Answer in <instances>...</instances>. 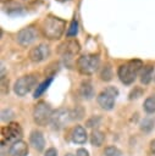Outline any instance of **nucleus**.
I'll return each instance as SVG.
<instances>
[{"instance_id": "obj_25", "label": "nucleus", "mask_w": 155, "mask_h": 156, "mask_svg": "<svg viewBox=\"0 0 155 156\" xmlns=\"http://www.w3.org/2000/svg\"><path fill=\"white\" fill-rule=\"evenodd\" d=\"M142 93H143V90H142L140 88H134V89L131 91V94H129V100L138 99L139 96H142Z\"/></svg>"}, {"instance_id": "obj_32", "label": "nucleus", "mask_w": 155, "mask_h": 156, "mask_svg": "<svg viewBox=\"0 0 155 156\" xmlns=\"http://www.w3.org/2000/svg\"><path fill=\"white\" fill-rule=\"evenodd\" d=\"M1 1H2V2H6V1H7V2H9V1H11V0H1Z\"/></svg>"}, {"instance_id": "obj_20", "label": "nucleus", "mask_w": 155, "mask_h": 156, "mask_svg": "<svg viewBox=\"0 0 155 156\" xmlns=\"http://www.w3.org/2000/svg\"><path fill=\"white\" fill-rule=\"evenodd\" d=\"M143 107L146 113H155V96H149L145 99Z\"/></svg>"}, {"instance_id": "obj_30", "label": "nucleus", "mask_w": 155, "mask_h": 156, "mask_svg": "<svg viewBox=\"0 0 155 156\" xmlns=\"http://www.w3.org/2000/svg\"><path fill=\"white\" fill-rule=\"evenodd\" d=\"M150 150H151V152L155 155V139L150 143Z\"/></svg>"}, {"instance_id": "obj_10", "label": "nucleus", "mask_w": 155, "mask_h": 156, "mask_svg": "<svg viewBox=\"0 0 155 156\" xmlns=\"http://www.w3.org/2000/svg\"><path fill=\"white\" fill-rule=\"evenodd\" d=\"M49 56H50V48H49V45H46L44 43L38 44L37 46L32 48L29 51V60L34 63L43 62Z\"/></svg>"}, {"instance_id": "obj_1", "label": "nucleus", "mask_w": 155, "mask_h": 156, "mask_svg": "<svg viewBox=\"0 0 155 156\" xmlns=\"http://www.w3.org/2000/svg\"><path fill=\"white\" fill-rule=\"evenodd\" d=\"M65 28H66L65 20L56 17L54 15H49L43 20L40 29L45 38L50 40H57L63 35Z\"/></svg>"}, {"instance_id": "obj_33", "label": "nucleus", "mask_w": 155, "mask_h": 156, "mask_svg": "<svg viewBox=\"0 0 155 156\" xmlns=\"http://www.w3.org/2000/svg\"><path fill=\"white\" fill-rule=\"evenodd\" d=\"M66 156H74V155H72V154H67Z\"/></svg>"}, {"instance_id": "obj_9", "label": "nucleus", "mask_w": 155, "mask_h": 156, "mask_svg": "<svg viewBox=\"0 0 155 156\" xmlns=\"http://www.w3.org/2000/svg\"><path fill=\"white\" fill-rule=\"evenodd\" d=\"M72 121L71 119V111L67 110V108H59L56 110L54 113H52V117H51V126L54 129L56 130H60L62 129L63 127H66V124Z\"/></svg>"}, {"instance_id": "obj_17", "label": "nucleus", "mask_w": 155, "mask_h": 156, "mask_svg": "<svg viewBox=\"0 0 155 156\" xmlns=\"http://www.w3.org/2000/svg\"><path fill=\"white\" fill-rule=\"evenodd\" d=\"M104 140H105V135H104L103 132H100L98 129L92 132V134H90V143H92L93 146H96V147L101 146L104 144Z\"/></svg>"}, {"instance_id": "obj_13", "label": "nucleus", "mask_w": 155, "mask_h": 156, "mask_svg": "<svg viewBox=\"0 0 155 156\" xmlns=\"http://www.w3.org/2000/svg\"><path fill=\"white\" fill-rule=\"evenodd\" d=\"M29 141H31V145H32L37 151H43L44 147H45L44 136H43L41 132H39V130H33V132L31 133Z\"/></svg>"}, {"instance_id": "obj_28", "label": "nucleus", "mask_w": 155, "mask_h": 156, "mask_svg": "<svg viewBox=\"0 0 155 156\" xmlns=\"http://www.w3.org/2000/svg\"><path fill=\"white\" fill-rule=\"evenodd\" d=\"M44 156H57V151H56V149L50 147V149H48V150L45 151Z\"/></svg>"}, {"instance_id": "obj_29", "label": "nucleus", "mask_w": 155, "mask_h": 156, "mask_svg": "<svg viewBox=\"0 0 155 156\" xmlns=\"http://www.w3.org/2000/svg\"><path fill=\"white\" fill-rule=\"evenodd\" d=\"M76 156H89V154L85 149H78L76 152Z\"/></svg>"}, {"instance_id": "obj_11", "label": "nucleus", "mask_w": 155, "mask_h": 156, "mask_svg": "<svg viewBox=\"0 0 155 156\" xmlns=\"http://www.w3.org/2000/svg\"><path fill=\"white\" fill-rule=\"evenodd\" d=\"M79 50H81V45L74 39L66 40L59 46V52L62 55L63 58H72L79 52Z\"/></svg>"}, {"instance_id": "obj_22", "label": "nucleus", "mask_w": 155, "mask_h": 156, "mask_svg": "<svg viewBox=\"0 0 155 156\" xmlns=\"http://www.w3.org/2000/svg\"><path fill=\"white\" fill-rule=\"evenodd\" d=\"M154 127V119L153 118H144L140 123V129L143 132H150Z\"/></svg>"}, {"instance_id": "obj_2", "label": "nucleus", "mask_w": 155, "mask_h": 156, "mask_svg": "<svg viewBox=\"0 0 155 156\" xmlns=\"http://www.w3.org/2000/svg\"><path fill=\"white\" fill-rule=\"evenodd\" d=\"M143 67H144L143 62L138 58H134L126 63H122L117 69V76L123 84L129 85L135 80L137 76L142 72Z\"/></svg>"}, {"instance_id": "obj_18", "label": "nucleus", "mask_w": 155, "mask_h": 156, "mask_svg": "<svg viewBox=\"0 0 155 156\" xmlns=\"http://www.w3.org/2000/svg\"><path fill=\"white\" fill-rule=\"evenodd\" d=\"M112 77H114V74H112L111 66L110 65H105L100 71V79L104 80V82H109V80L112 79Z\"/></svg>"}, {"instance_id": "obj_27", "label": "nucleus", "mask_w": 155, "mask_h": 156, "mask_svg": "<svg viewBox=\"0 0 155 156\" xmlns=\"http://www.w3.org/2000/svg\"><path fill=\"white\" fill-rule=\"evenodd\" d=\"M13 116V113H12V111L11 110H4L2 112H1V119L2 121H7V119H10L11 117Z\"/></svg>"}, {"instance_id": "obj_15", "label": "nucleus", "mask_w": 155, "mask_h": 156, "mask_svg": "<svg viewBox=\"0 0 155 156\" xmlns=\"http://www.w3.org/2000/svg\"><path fill=\"white\" fill-rule=\"evenodd\" d=\"M79 94L83 99L85 100H90L93 96H94V88H93V84L89 82V80H83L81 83V87H79Z\"/></svg>"}, {"instance_id": "obj_19", "label": "nucleus", "mask_w": 155, "mask_h": 156, "mask_svg": "<svg viewBox=\"0 0 155 156\" xmlns=\"http://www.w3.org/2000/svg\"><path fill=\"white\" fill-rule=\"evenodd\" d=\"M52 82V77H49L48 79H45L43 83H40L38 87H37V89H35V91H34V98L37 99V98H39L46 89H48V87L50 85V83Z\"/></svg>"}, {"instance_id": "obj_24", "label": "nucleus", "mask_w": 155, "mask_h": 156, "mask_svg": "<svg viewBox=\"0 0 155 156\" xmlns=\"http://www.w3.org/2000/svg\"><path fill=\"white\" fill-rule=\"evenodd\" d=\"M77 33H78V23L76 20H72L70 28L67 30V37H74V35H77Z\"/></svg>"}, {"instance_id": "obj_6", "label": "nucleus", "mask_w": 155, "mask_h": 156, "mask_svg": "<svg viewBox=\"0 0 155 156\" xmlns=\"http://www.w3.org/2000/svg\"><path fill=\"white\" fill-rule=\"evenodd\" d=\"M117 95H118L117 88H115V87H112V85H111V87H107L106 89H104L103 91H100L99 95H98V98H96L99 106H100L103 110H106V111L112 110Z\"/></svg>"}, {"instance_id": "obj_3", "label": "nucleus", "mask_w": 155, "mask_h": 156, "mask_svg": "<svg viewBox=\"0 0 155 156\" xmlns=\"http://www.w3.org/2000/svg\"><path fill=\"white\" fill-rule=\"evenodd\" d=\"M100 66V56L99 54H87L82 55L77 60V69L85 76H90L95 73V71Z\"/></svg>"}, {"instance_id": "obj_16", "label": "nucleus", "mask_w": 155, "mask_h": 156, "mask_svg": "<svg viewBox=\"0 0 155 156\" xmlns=\"http://www.w3.org/2000/svg\"><path fill=\"white\" fill-rule=\"evenodd\" d=\"M153 74H154V66H151V65L144 66L140 72V83L145 84V85L149 84L153 79Z\"/></svg>"}, {"instance_id": "obj_14", "label": "nucleus", "mask_w": 155, "mask_h": 156, "mask_svg": "<svg viewBox=\"0 0 155 156\" xmlns=\"http://www.w3.org/2000/svg\"><path fill=\"white\" fill-rule=\"evenodd\" d=\"M71 138H72V141L76 143V144H84L87 141V132H85V128L82 127V126H76L72 129Z\"/></svg>"}, {"instance_id": "obj_21", "label": "nucleus", "mask_w": 155, "mask_h": 156, "mask_svg": "<svg viewBox=\"0 0 155 156\" xmlns=\"http://www.w3.org/2000/svg\"><path fill=\"white\" fill-rule=\"evenodd\" d=\"M84 117V110H83V107H81V106H76L72 111H71V119L72 121H79V119H82Z\"/></svg>"}, {"instance_id": "obj_8", "label": "nucleus", "mask_w": 155, "mask_h": 156, "mask_svg": "<svg viewBox=\"0 0 155 156\" xmlns=\"http://www.w3.org/2000/svg\"><path fill=\"white\" fill-rule=\"evenodd\" d=\"M38 35H39L38 29L33 26H28V27L22 28L17 33L16 40L21 46H29L38 39Z\"/></svg>"}, {"instance_id": "obj_5", "label": "nucleus", "mask_w": 155, "mask_h": 156, "mask_svg": "<svg viewBox=\"0 0 155 156\" xmlns=\"http://www.w3.org/2000/svg\"><path fill=\"white\" fill-rule=\"evenodd\" d=\"M37 84V77L34 74H26L20 77L13 84V91L18 96L27 95Z\"/></svg>"}, {"instance_id": "obj_12", "label": "nucleus", "mask_w": 155, "mask_h": 156, "mask_svg": "<svg viewBox=\"0 0 155 156\" xmlns=\"http://www.w3.org/2000/svg\"><path fill=\"white\" fill-rule=\"evenodd\" d=\"M27 154H28V145H27V143H24L22 140L13 143L10 146L9 152H7L9 156H27Z\"/></svg>"}, {"instance_id": "obj_23", "label": "nucleus", "mask_w": 155, "mask_h": 156, "mask_svg": "<svg viewBox=\"0 0 155 156\" xmlns=\"http://www.w3.org/2000/svg\"><path fill=\"white\" fill-rule=\"evenodd\" d=\"M104 156H121V151L116 146H107L104 150Z\"/></svg>"}, {"instance_id": "obj_26", "label": "nucleus", "mask_w": 155, "mask_h": 156, "mask_svg": "<svg viewBox=\"0 0 155 156\" xmlns=\"http://www.w3.org/2000/svg\"><path fill=\"white\" fill-rule=\"evenodd\" d=\"M9 93V80H6L4 77H1V94L5 95Z\"/></svg>"}, {"instance_id": "obj_31", "label": "nucleus", "mask_w": 155, "mask_h": 156, "mask_svg": "<svg viewBox=\"0 0 155 156\" xmlns=\"http://www.w3.org/2000/svg\"><path fill=\"white\" fill-rule=\"evenodd\" d=\"M23 1H26V2H35L37 0H23Z\"/></svg>"}, {"instance_id": "obj_4", "label": "nucleus", "mask_w": 155, "mask_h": 156, "mask_svg": "<svg viewBox=\"0 0 155 156\" xmlns=\"http://www.w3.org/2000/svg\"><path fill=\"white\" fill-rule=\"evenodd\" d=\"M52 110L45 101H39L33 110V119L38 126H46L52 117Z\"/></svg>"}, {"instance_id": "obj_7", "label": "nucleus", "mask_w": 155, "mask_h": 156, "mask_svg": "<svg viewBox=\"0 0 155 156\" xmlns=\"http://www.w3.org/2000/svg\"><path fill=\"white\" fill-rule=\"evenodd\" d=\"M22 138V128L18 123L11 122L6 127L2 128V136H1V144L2 146L7 143H11V145L16 141H18Z\"/></svg>"}]
</instances>
